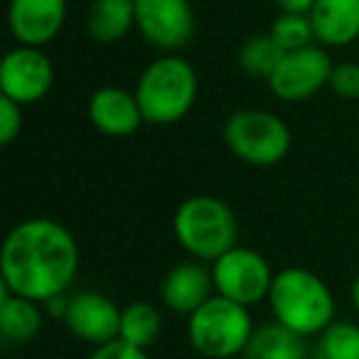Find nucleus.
<instances>
[{
    "label": "nucleus",
    "instance_id": "f257e3e1",
    "mask_svg": "<svg viewBox=\"0 0 359 359\" xmlns=\"http://www.w3.org/2000/svg\"><path fill=\"white\" fill-rule=\"evenodd\" d=\"M79 273V244L65 224L32 217L8 231L0 251V288L45 305Z\"/></svg>",
    "mask_w": 359,
    "mask_h": 359
},
{
    "label": "nucleus",
    "instance_id": "9b49d317",
    "mask_svg": "<svg viewBox=\"0 0 359 359\" xmlns=\"http://www.w3.org/2000/svg\"><path fill=\"white\" fill-rule=\"evenodd\" d=\"M67 22V0H11L8 27L18 45L45 47L60 37Z\"/></svg>",
    "mask_w": 359,
    "mask_h": 359
},
{
    "label": "nucleus",
    "instance_id": "1a4fd4ad",
    "mask_svg": "<svg viewBox=\"0 0 359 359\" xmlns=\"http://www.w3.org/2000/svg\"><path fill=\"white\" fill-rule=\"evenodd\" d=\"M332 60L323 47H303V50L285 52L280 65L269 79V89L276 94V99L288 101H308L318 94L323 86L330 84L332 76Z\"/></svg>",
    "mask_w": 359,
    "mask_h": 359
},
{
    "label": "nucleus",
    "instance_id": "423d86ee",
    "mask_svg": "<svg viewBox=\"0 0 359 359\" xmlns=\"http://www.w3.org/2000/svg\"><path fill=\"white\" fill-rule=\"evenodd\" d=\"M224 143L241 163L271 168L288 155L290 128L271 111L241 109L226 118Z\"/></svg>",
    "mask_w": 359,
    "mask_h": 359
},
{
    "label": "nucleus",
    "instance_id": "0eeeda50",
    "mask_svg": "<svg viewBox=\"0 0 359 359\" xmlns=\"http://www.w3.org/2000/svg\"><path fill=\"white\" fill-rule=\"evenodd\" d=\"M212 278L217 295L251 308L269 298L276 273L259 251L234 246L212 264Z\"/></svg>",
    "mask_w": 359,
    "mask_h": 359
},
{
    "label": "nucleus",
    "instance_id": "a211bd4d",
    "mask_svg": "<svg viewBox=\"0 0 359 359\" xmlns=\"http://www.w3.org/2000/svg\"><path fill=\"white\" fill-rule=\"evenodd\" d=\"M244 359H308V344L285 325L266 323L254 330Z\"/></svg>",
    "mask_w": 359,
    "mask_h": 359
},
{
    "label": "nucleus",
    "instance_id": "6e6552de",
    "mask_svg": "<svg viewBox=\"0 0 359 359\" xmlns=\"http://www.w3.org/2000/svg\"><path fill=\"white\" fill-rule=\"evenodd\" d=\"M55 84V67L40 47L18 45L0 60V96L30 106L47 96Z\"/></svg>",
    "mask_w": 359,
    "mask_h": 359
},
{
    "label": "nucleus",
    "instance_id": "7ed1b4c3",
    "mask_svg": "<svg viewBox=\"0 0 359 359\" xmlns=\"http://www.w3.org/2000/svg\"><path fill=\"white\" fill-rule=\"evenodd\" d=\"M197 91L200 81L195 67L177 55H165L145 67L133 94L148 123L170 126L190 114Z\"/></svg>",
    "mask_w": 359,
    "mask_h": 359
},
{
    "label": "nucleus",
    "instance_id": "f03ea898",
    "mask_svg": "<svg viewBox=\"0 0 359 359\" xmlns=\"http://www.w3.org/2000/svg\"><path fill=\"white\" fill-rule=\"evenodd\" d=\"M269 303L276 323L300 337L323 334L334 323V295L318 273L290 266L276 273Z\"/></svg>",
    "mask_w": 359,
    "mask_h": 359
},
{
    "label": "nucleus",
    "instance_id": "2eb2a0df",
    "mask_svg": "<svg viewBox=\"0 0 359 359\" xmlns=\"http://www.w3.org/2000/svg\"><path fill=\"white\" fill-rule=\"evenodd\" d=\"M315 40L327 47H347L359 37V0H315L310 11Z\"/></svg>",
    "mask_w": 359,
    "mask_h": 359
},
{
    "label": "nucleus",
    "instance_id": "5701e85b",
    "mask_svg": "<svg viewBox=\"0 0 359 359\" xmlns=\"http://www.w3.org/2000/svg\"><path fill=\"white\" fill-rule=\"evenodd\" d=\"M327 86L339 99L357 101L359 99V65L357 62H339V65H334Z\"/></svg>",
    "mask_w": 359,
    "mask_h": 359
},
{
    "label": "nucleus",
    "instance_id": "b1692460",
    "mask_svg": "<svg viewBox=\"0 0 359 359\" xmlns=\"http://www.w3.org/2000/svg\"><path fill=\"white\" fill-rule=\"evenodd\" d=\"M22 109L8 96H0V145H11L22 130Z\"/></svg>",
    "mask_w": 359,
    "mask_h": 359
},
{
    "label": "nucleus",
    "instance_id": "a878e982",
    "mask_svg": "<svg viewBox=\"0 0 359 359\" xmlns=\"http://www.w3.org/2000/svg\"><path fill=\"white\" fill-rule=\"evenodd\" d=\"M280 13H288V15H310L315 0H276Z\"/></svg>",
    "mask_w": 359,
    "mask_h": 359
},
{
    "label": "nucleus",
    "instance_id": "6ab92c4d",
    "mask_svg": "<svg viewBox=\"0 0 359 359\" xmlns=\"http://www.w3.org/2000/svg\"><path fill=\"white\" fill-rule=\"evenodd\" d=\"M160 330H163V318H160V310L153 303L138 300V303H130L121 310L118 337L123 342L140 349H148L160 337Z\"/></svg>",
    "mask_w": 359,
    "mask_h": 359
},
{
    "label": "nucleus",
    "instance_id": "4468645a",
    "mask_svg": "<svg viewBox=\"0 0 359 359\" xmlns=\"http://www.w3.org/2000/svg\"><path fill=\"white\" fill-rule=\"evenodd\" d=\"M212 290H215L212 271H207L197 261H185V264L172 266L165 273L160 295H163V303L168 310L190 318L195 310H200L212 298Z\"/></svg>",
    "mask_w": 359,
    "mask_h": 359
},
{
    "label": "nucleus",
    "instance_id": "20e7f679",
    "mask_svg": "<svg viewBox=\"0 0 359 359\" xmlns=\"http://www.w3.org/2000/svg\"><path fill=\"white\" fill-rule=\"evenodd\" d=\"M175 239L192 259L212 261L236 246L239 224L226 202L215 195L187 197L177 207L172 219Z\"/></svg>",
    "mask_w": 359,
    "mask_h": 359
},
{
    "label": "nucleus",
    "instance_id": "412c9836",
    "mask_svg": "<svg viewBox=\"0 0 359 359\" xmlns=\"http://www.w3.org/2000/svg\"><path fill=\"white\" fill-rule=\"evenodd\" d=\"M318 337V359H359V325L334 320Z\"/></svg>",
    "mask_w": 359,
    "mask_h": 359
},
{
    "label": "nucleus",
    "instance_id": "9d476101",
    "mask_svg": "<svg viewBox=\"0 0 359 359\" xmlns=\"http://www.w3.org/2000/svg\"><path fill=\"white\" fill-rule=\"evenodd\" d=\"M135 27L148 45L172 52L195 35V11L190 0H135Z\"/></svg>",
    "mask_w": 359,
    "mask_h": 359
},
{
    "label": "nucleus",
    "instance_id": "4be33fe9",
    "mask_svg": "<svg viewBox=\"0 0 359 359\" xmlns=\"http://www.w3.org/2000/svg\"><path fill=\"white\" fill-rule=\"evenodd\" d=\"M271 37L276 40V45L283 52H295L310 47L315 40V30L310 15H288V13H280L278 18L271 25Z\"/></svg>",
    "mask_w": 359,
    "mask_h": 359
},
{
    "label": "nucleus",
    "instance_id": "bb28decb",
    "mask_svg": "<svg viewBox=\"0 0 359 359\" xmlns=\"http://www.w3.org/2000/svg\"><path fill=\"white\" fill-rule=\"evenodd\" d=\"M352 303H354V308L359 310V276L354 278V283H352Z\"/></svg>",
    "mask_w": 359,
    "mask_h": 359
},
{
    "label": "nucleus",
    "instance_id": "f8f14e48",
    "mask_svg": "<svg viewBox=\"0 0 359 359\" xmlns=\"http://www.w3.org/2000/svg\"><path fill=\"white\" fill-rule=\"evenodd\" d=\"M65 323L74 337L101 347V344L118 339L121 310L106 295L94 293V290H81L69 298Z\"/></svg>",
    "mask_w": 359,
    "mask_h": 359
},
{
    "label": "nucleus",
    "instance_id": "f3484780",
    "mask_svg": "<svg viewBox=\"0 0 359 359\" xmlns=\"http://www.w3.org/2000/svg\"><path fill=\"white\" fill-rule=\"evenodd\" d=\"M42 303L30 298L6 293L0 295V334L6 344H25L40 334L42 330Z\"/></svg>",
    "mask_w": 359,
    "mask_h": 359
},
{
    "label": "nucleus",
    "instance_id": "dca6fc26",
    "mask_svg": "<svg viewBox=\"0 0 359 359\" xmlns=\"http://www.w3.org/2000/svg\"><path fill=\"white\" fill-rule=\"evenodd\" d=\"M135 27V0H91L86 32L101 45L121 42Z\"/></svg>",
    "mask_w": 359,
    "mask_h": 359
},
{
    "label": "nucleus",
    "instance_id": "39448f33",
    "mask_svg": "<svg viewBox=\"0 0 359 359\" xmlns=\"http://www.w3.org/2000/svg\"><path fill=\"white\" fill-rule=\"evenodd\" d=\"M254 330L249 308L222 295H212L187 318V339L192 349L207 359H231L244 354Z\"/></svg>",
    "mask_w": 359,
    "mask_h": 359
},
{
    "label": "nucleus",
    "instance_id": "ddd939ff",
    "mask_svg": "<svg viewBox=\"0 0 359 359\" xmlns=\"http://www.w3.org/2000/svg\"><path fill=\"white\" fill-rule=\"evenodd\" d=\"M89 121L96 130L111 138H126L133 135L143 123L138 99L133 91H126L121 86H101L91 94L89 106H86Z\"/></svg>",
    "mask_w": 359,
    "mask_h": 359
},
{
    "label": "nucleus",
    "instance_id": "aec40b11",
    "mask_svg": "<svg viewBox=\"0 0 359 359\" xmlns=\"http://www.w3.org/2000/svg\"><path fill=\"white\" fill-rule=\"evenodd\" d=\"M285 52L276 45V40L271 37V32H261L254 35L241 45L239 50V67L244 74L254 76V79H271V74L276 72V67L280 65Z\"/></svg>",
    "mask_w": 359,
    "mask_h": 359
},
{
    "label": "nucleus",
    "instance_id": "393cba45",
    "mask_svg": "<svg viewBox=\"0 0 359 359\" xmlns=\"http://www.w3.org/2000/svg\"><path fill=\"white\" fill-rule=\"evenodd\" d=\"M86 359H150L148 349L133 347V344L123 342V339H114V342H106L101 347H94V352Z\"/></svg>",
    "mask_w": 359,
    "mask_h": 359
}]
</instances>
